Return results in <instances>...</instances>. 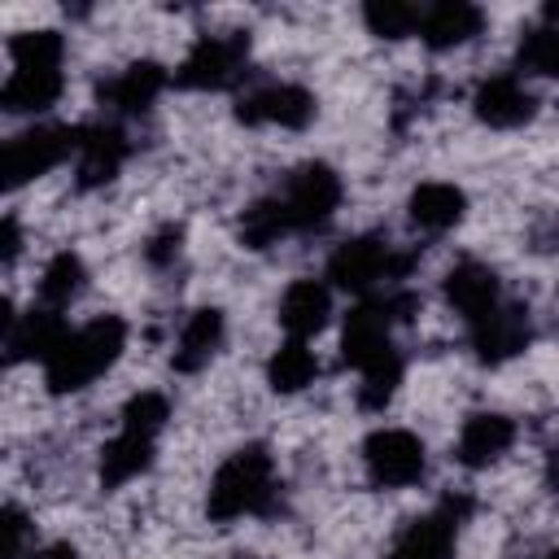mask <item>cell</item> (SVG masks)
<instances>
[{"mask_svg":"<svg viewBox=\"0 0 559 559\" xmlns=\"http://www.w3.org/2000/svg\"><path fill=\"white\" fill-rule=\"evenodd\" d=\"M332 314V288L323 280H293L280 297V323L293 341L314 336Z\"/></svg>","mask_w":559,"mask_h":559,"instance_id":"ac0fdd59","label":"cell"},{"mask_svg":"<svg viewBox=\"0 0 559 559\" xmlns=\"http://www.w3.org/2000/svg\"><path fill=\"white\" fill-rule=\"evenodd\" d=\"M122 345H127V323L118 314H100V319L66 332V341L44 362L48 393H79V389H87L96 376H105L118 362Z\"/></svg>","mask_w":559,"mask_h":559,"instance_id":"6da1fadb","label":"cell"},{"mask_svg":"<svg viewBox=\"0 0 559 559\" xmlns=\"http://www.w3.org/2000/svg\"><path fill=\"white\" fill-rule=\"evenodd\" d=\"M419 17H424V9L406 4V0H367L362 4V22L380 39H406L411 31H419Z\"/></svg>","mask_w":559,"mask_h":559,"instance_id":"83f0119b","label":"cell"},{"mask_svg":"<svg viewBox=\"0 0 559 559\" xmlns=\"http://www.w3.org/2000/svg\"><path fill=\"white\" fill-rule=\"evenodd\" d=\"M17 249H22V231H17V218L9 214V218L0 223V258H4V266H13Z\"/></svg>","mask_w":559,"mask_h":559,"instance_id":"836d02e7","label":"cell"},{"mask_svg":"<svg viewBox=\"0 0 559 559\" xmlns=\"http://www.w3.org/2000/svg\"><path fill=\"white\" fill-rule=\"evenodd\" d=\"M0 533H4V559H22L31 546V520L22 515V507L0 511Z\"/></svg>","mask_w":559,"mask_h":559,"instance_id":"1f68e13d","label":"cell"},{"mask_svg":"<svg viewBox=\"0 0 559 559\" xmlns=\"http://www.w3.org/2000/svg\"><path fill=\"white\" fill-rule=\"evenodd\" d=\"M411 258H393V249L380 236H354L328 258V280L349 293H367L389 275H406Z\"/></svg>","mask_w":559,"mask_h":559,"instance_id":"52a82bcc","label":"cell"},{"mask_svg":"<svg viewBox=\"0 0 559 559\" xmlns=\"http://www.w3.org/2000/svg\"><path fill=\"white\" fill-rule=\"evenodd\" d=\"M546 559H559V550H550V555H546Z\"/></svg>","mask_w":559,"mask_h":559,"instance_id":"74e56055","label":"cell"},{"mask_svg":"<svg viewBox=\"0 0 559 559\" xmlns=\"http://www.w3.org/2000/svg\"><path fill=\"white\" fill-rule=\"evenodd\" d=\"M153 463V437H140V432H118L105 450H100V485L105 489H118L127 480H135L144 467Z\"/></svg>","mask_w":559,"mask_h":559,"instance_id":"603a6c76","label":"cell"},{"mask_svg":"<svg viewBox=\"0 0 559 559\" xmlns=\"http://www.w3.org/2000/svg\"><path fill=\"white\" fill-rule=\"evenodd\" d=\"M467 511H472L467 498H445L437 511L419 515L397 537L389 559H454V537H459V524H463Z\"/></svg>","mask_w":559,"mask_h":559,"instance_id":"9c48e42d","label":"cell"},{"mask_svg":"<svg viewBox=\"0 0 559 559\" xmlns=\"http://www.w3.org/2000/svg\"><path fill=\"white\" fill-rule=\"evenodd\" d=\"M542 13H546V22H550V26H559V4H546Z\"/></svg>","mask_w":559,"mask_h":559,"instance_id":"8d00e7d4","label":"cell"},{"mask_svg":"<svg viewBox=\"0 0 559 559\" xmlns=\"http://www.w3.org/2000/svg\"><path fill=\"white\" fill-rule=\"evenodd\" d=\"M397 384H402V358H397V349H389L384 358H376L371 367H362L358 406H362V411H384V406L393 402Z\"/></svg>","mask_w":559,"mask_h":559,"instance_id":"f1b7e54d","label":"cell"},{"mask_svg":"<svg viewBox=\"0 0 559 559\" xmlns=\"http://www.w3.org/2000/svg\"><path fill=\"white\" fill-rule=\"evenodd\" d=\"M35 559H79V550H74V546H66V542H57V546H44Z\"/></svg>","mask_w":559,"mask_h":559,"instance_id":"d590c367","label":"cell"},{"mask_svg":"<svg viewBox=\"0 0 559 559\" xmlns=\"http://www.w3.org/2000/svg\"><path fill=\"white\" fill-rule=\"evenodd\" d=\"M83 280H87V271H83L79 253L61 249V253L48 258V266H44V275H39V301H44L48 310H61V306H70V301L83 293Z\"/></svg>","mask_w":559,"mask_h":559,"instance_id":"484cf974","label":"cell"},{"mask_svg":"<svg viewBox=\"0 0 559 559\" xmlns=\"http://www.w3.org/2000/svg\"><path fill=\"white\" fill-rule=\"evenodd\" d=\"M389 328H393V314H389V301L384 297H371V301H358L349 314H345V328H341V358L349 367H371L376 358H384L393 345H389Z\"/></svg>","mask_w":559,"mask_h":559,"instance_id":"8fae6325","label":"cell"},{"mask_svg":"<svg viewBox=\"0 0 559 559\" xmlns=\"http://www.w3.org/2000/svg\"><path fill=\"white\" fill-rule=\"evenodd\" d=\"M245 66H249V35H240V31L201 35L192 44V52L179 61L175 83L188 92H223L245 79Z\"/></svg>","mask_w":559,"mask_h":559,"instance_id":"3957f363","label":"cell"},{"mask_svg":"<svg viewBox=\"0 0 559 559\" xmlns=\"http://www.w3.org/2000/svg\"><path fill=\"white\" fill-rule=\"evenodd\" d=\"M66 323L57 310H31V314H9V332H4V349H9V362H22V358H52V349L66 341Z\"/></svg>","mask_w":559,"mask_h":559,"instance_id":"2e32d148","label":"cell"},{"mask_svg":"<svg viewBox=\"0 0 559 559\" xmlns=\"http://www.w3.org/2000/svg\"><path fill=\"white\" fill-rule=\"evenodd\" d=\"M463 210H467V197L454 183L432 179V183H419L411 192V223L424 231H450L463 218Z\"/></svg>","mask_w":559,"mask_h":559,"instance_id":"7402d4cb","label":"cell"},{"mask_svg":"<svg viewBox=\"0 0 559 559\" xmlns=\"http://www.w3.org/2000/svg\"><path fill=\"white\" fill-rule=\"evenodd\" d=\"M162 87H166V70L157 61H135L122 74H114L109 83H100V105L131 118V114H144Z\"/></svg>","mask_w":559,"mask_h":559,"instance_id":"e0dca14e","label":"cell"},{"mask_svg":"<svg viewBox=\"0 0 559 559\" xmlns=\"http://www.w3.org/2000/svg\"><path fill=\"white\" fill-rule=\"evenodd\" d=\"M61 87H66L61 70H13L0 87V105L9 114H39V109L57 105Z\"/></svg>","mask_w":559,"mask_h":559,"instance_id":"44dd1931","label":"cell"},{"mask_svg":"<svg viewBox=\"0 0 559 559\" xmlns=\"http://www.w3.org/2000/svg\"><path fill=\"white\" fill-rule=\"evenodd\" d=\"M127 148H131V144H127V135H122L118 122L83 127V135H79V166H74L79 188H100V183H109V179L122 170Z\"/></svg>","mask_w":559,"mask_h":559,"instance_id":"7c38bea8","label":"cell"},{"mask_svg":"<svg viewBox=\"0 0 559 559\" xmlns=\"http://www.w3.org/2000/svg\"><path fill=\"white\" fill-rule=\"evenodd\" d=\"M9 57L13 70H61L66 39L57 31H22L9 39Z\"/></svg>","mask_w":559,"mask_h":559,"instance_id":"4316f807","label":"cell"},{"mask_svg":"<svg viewBox=\"0 0 559 559\" xmlns=\"http://www.w3.org/2000/svg\"><path fill=\"white\" fill-rule=\"evenodd\" d=\"M472 109H476V118H480L485 127L507 131V127L528 122V118L537 114V100H533V92H528L515 74H493V79H485V83L476 87Z\"/></svg>","mask_w":559,"mask_h":559,"instance_id":"4fadbf2b","label":"cell"},{"mask_svg":"<svg viewBox=\"0 0 559 559\" xmlns=\"http://www.w3.org/2000/svg\"><path fill=\"white\" fill-rule=\"evenodd\" d=\"M314 376H319L314 349H306V341H293V336H288V341L271 354V362H266V380H271L275 393H297V389H306Z\"/></svg>","mask_w":559,"mask_h":559,"instance_id":"d4e9b609","label":"cell"},{"mask_svg":"<svg viewBox=\"0 0 559 559\" xmlns=\"http://www.w3.org/2000/svg\"><path fill=\"white\" fill-rule=\"evenodd\" d=\"M236 118L249 127H284V131H301L314 118V96L301 83H266L240 96Z\"/></svg>","mask_w":559,"mask_h":559,"instance_id":"ba28073f","label":"cell"},{"mask_svg":"<svg viewBox=\"0 0 559 559\" xmlns=\"http://www.w3.org/2000/svg\"><path fill=\"white\" fill-rule=\"evenodd\" d=\"M179 245H183V227H179V223H166V227H157V231L148 236L144 258H148L153 266H170V262L179 258Z\"/></svg>","mask_w":559,"mask_h":559,"instance_id":"d6a6232c","label":"cell"},{"mask_svg":"<svg viewBox=\"0 0 559 559\" xmlns=\"http://www.w3.org/2000/svg\"><path fill=\"white\" fill-rule=\"evenodd\" d=\"M511 441H515V424H511L507 415H498V411H476V415H467L463 428H459L454 459H459L463 467H489V463H498V459L511 450Z\"/></svg>","mask_w":559,"mask_h":559,"instance_id":"5bb4252c","label":"cell"},{"mask_svg":"<svg viewBox=\"0 0 559 559\" xmlns=\"http://www.w3.org/2000/svg\"><path fill=\"white\" fill-rule=\"evenodd\" d=\"M218 345H223V310H214V306L192 310L188 323L179 328V341H175L170 362H175V371L192 376V371H201L218 354Z\"/></svg>","mask_w":559,"mask_h":559,"instance_id":"ffe728a7","label":"cell"},{"mask_svg":"<svg viewBox=\"0 0 559 559\" xmlns=\"http://www.w3.org/2000/svg\"><path fill=\"white\" fill-rule=\"evenodd\" d=\"M280 485H275V459L266 454V445H240L236 454H227L210 480V498L205 511L214 524H231L240 515H258L271 511Z\"/></svg>","mask_w":559,"mask_h":559,"instance_id":"7a4b0ae2","label":"cell"},{"mask_svg":"<svg viewBox=\"0 0 559 559\" xmlns=\"http://www.w3.org/2000/svg\"><path fill=\"white\" fill-rule=\"evenodd\" d=\"M528 336H533V319H528V306H520V301H498L489 314H480L472 323V349L489 367L515 358L528 345Z\"/></svg>","mask_w":559,"mask_h":559,"instance_id":"30bf717a","label":"cell"},{"mask_svg":"<svg viewBox=\"0 0 559 559\" xmlns=\"http://www.w3.org/2000/svg\"><path fill=\"white\" fill-rule=\"evenodd\" d=\"M284 231H293V218H288L280 192L253 201V205L240 214V227H236V236H240L245 249H266V245H275Z\"/></svg>","mask_w":559,"mask_h":559,"instance_id":"cb8c5ba5","label":"cell"},{"mask_svg":"<svg viewBox=\"0 0 559 559\" xmlns=\"http://www.w3.org/2000/svg\"><path fill=\"white\" fill-rule=\"evenodd\" d=\"M341 192H345V188H341V175H336L328 162H306V166H297V170L284 179L280 201H284L293 227H297V231H310V227H323V223L336 214Z\"/></svg>","mask_w":559,"mask_h":559,"instance_id":"5b68a950","label":"cell"},{"mask_svg":"<svg viewBox=\"0 0 559 559\" xmlns=\"http://www.w3.org/2000/svg\"><path fill=\"white\" fill-rule=\"evenodd\" d=\"M445 301L463 314V319H480V314H489L502 297H498V275L485 266V262H459V266H450V275H445Z\"/></svg>","mask_w":559,"mask_h":559,"instance_id":"d6986e66","label":"cell"},{"mask_svg":"<svg viewBox=\"0 0 559 559\" xmlns=\"http://www.w3.org/2000/svg\"><path fill=\"white\" fill-rule=\"evenodd\" d=\"M170 419V402L162 393H135L127 406H122V428L127 432H140V437H157Z\"/></svg>","mask_w":559,"mask_h":559,"instance_id":"4dcf8cb0","label":"cell"},{"mask_svg":"<svg viewBox=\"0 0 559 559\" xmlns=\"http://www.w3.org/2000/svg\"><path fill=\"white\" fill-rule=\"evenodd\" d=\"M362 463L376 489H406L424 476V441L406 428H376L362 441Z\"/></svg>","mask_w":559,"mask_h":559,"instance_id":"8992f818","label":"cell"},{"mask_svg":"<svg viewBox=\"0 0 559 559\" xmlns=\"http://www.w3.org/2000/svg\"><path fill=\"white\" fill-rule=\"evenodd\" d=\"M79 135H83V127H31V131L13 135L0 153L4 188H22V183L48 175L52 166H61L70 153H79Z\"/></svg>","mask_w":559,"mask_h":559,"instance_id":"277c9868","label":"cell"},{"mask_svg":"<svg viewBox=\"0 0 559 559\" xmlns=\"http://www.w3.org/2000/svg\"><path fill=\"white\" fill-rule=\"evenodd\" d=\"M480 26H485V13L476 4H467V0H437L419 17V39L432 52H445V48H459L472 35H480Z\"/></svg>","mask_w":559,"mask_h":559,"instance_id":"9a60e30c","label":"cell"},{"mask_svg":"<svg viewBox=\"0 0 559 559\" xmlns=\"http://www.w3.org/2000/svg\"><path fill=\"white\" fill-rule=\"evenodd\" d=\"M515 66L524 74H542V79H559V26H537L520 39L515 48Z\"/></svg>","mask_w":559,"mask_h":559,"instance_id":"f546056e","label":"cell"},{"mask_svg":"<svg viewBox=\"0 0 559 559\" xmlns=\"http://www.w3.org/2000/svg\"><path fill=\"white\" fill-rule=\"evenodd\" d=\"M546 485L559 493V445H550V454H546Z\"/></svg>","mask_w":559,"mask_h":559,"instance_id":"e575fe53","label":"cell"}]
</instances>
